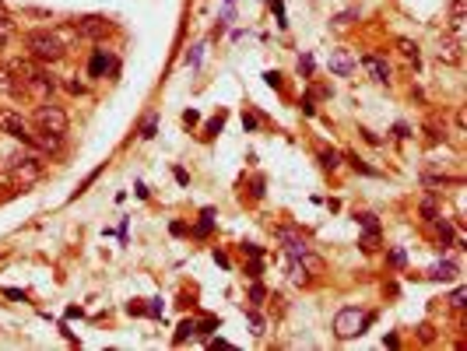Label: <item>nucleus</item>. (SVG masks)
Here are the masks:
<instances>
[{"label": "nucleus", "mask_w": 467, "mask_h": 351, "mask_svg": "<svg viewBox=\"0 0 467 351\" xmlns=\"http://www.w3.org/2000/svg\"><path fill=\"white\" fill-rule=\"evenodd\" d=\"M155 127H158V123H155V116H148V120H144V127H141V137H144V141H148V137H155Z\"/></svg>", "instance_id": "b1692460"}, {"label": "nucleus", "mask_w": 467, "mask_h": 351, "mask_svg": "<svg viewBox=\"0 0 467 351\" xmlns=\"http://www.w3.org/2000/svg\"><path fill=\"white\" fill-rule=\"evenodd\" d=\"M320 166H323V169H330V173H334V169H338V166H341V155H338V151H323V155H320Z\"/></svg>", "instance_id": "2eb2a0df"}, {"label": "nucleus", "mask_w": 467, "mask_h": 351, "mask_svg": "<svg viewBox=\"0 0 467 351\" xmlns=\"http://www.w3.org/2000/svg\"><path fill=\"white\" fill-rule=\"evenodd\" d=\"M400 53H404L408 60H415V64H418V46H415V42H408V39H400Z\"/></svg>", "instance_id": "aec40b11"}, {"label": "nucleus", "mask_w": 467, "mask_h": 351, "mask_svg": "<svg viewBox=\"0 0 467 351\" xmlns=\"http://www.w3.org/2000/svg\"><path fill=\"white\" fill-rule=\"evenodd\" d=\"M7 169H11V183L14 186H32V183H39L42 173H46V166H42V159L39 155H11L7 159Z\"/></svg>", "instance_id": "f03ea898"}, {"label": "nucleus", "mask_w": 467, "mask_h": 351, "mask_svg": "<svg viewBox=\"0 0 467 351\" xmlns=\"http://www.w3.org/2000/svg\"><path fill=\"white\" fill-rule=\"evenodd\" d=\"M359 225H362L366 232H379V221H376V214H359Z\"/></svg>", "instance_id": "412c9836"}, {"label": "nucleus", "mask_w": 467, "mask_h": 351, "mask_svg": "<svg viewBox=\"0 0 467 351\" xmlns=\"http://www.w3.org/2000/svg\"><path fill=\"white\" fill-rule=\"evenodd\" d=\"M264 295H267V292H264V284H253V288H250V299H253V306H260V302H264Z\"/></svg>", "instance_id": "a878e982"}, {"label": "nucleus", "mask_w": 467, "mask_h": 351, "mask_svg": "<svg viewBox=\"0 0 467 351\" xmlns=\"http://www.w3.org/2000/svg\"><path fill=\"white\" fill-rule=\"evenodd\" d=\"M32 120H35V130H39V134H57V137H64V134H67V127H71L67 113H64L60 105H53V102L39 105Z\"/></svg>", "instance_id": "7ed1b4c3"}, {"label": "nucleus", "mask_w": 467, "mask_h": 351, "mask_svg": "<svg viewBox=\"0 0 467 351\" xmlns=\"http://www.w3.org/2000/svg\"><path fill=\"white\" fill-rule=\"evenodd\" d=\"M450 28L464 35V0H450Z\"/></svg>", "instance_id": "f8f14e48"}, {"label": "nucleus", "mask_w": 467, "mask_h": 351, "mask_svg": "<svg viewBox=\"0 0 467 351\" xmlns=\"http://www.w3.org/2000/svg\"><path fill=\"white\" fill-rule=\"evenodd\" d=\"M200 53H204V46H197V50H193V53H190V57H187V60H190V64H193V67L200 64Z\"/></svg>", "instance_id": "2f4dec72"}, {"label": "nucleus", "mask_w": 467, "mask_h": 351, "mask_svg": "<svg viewBox=\"0 0 467 351\" xmlns=\"http://www.w3.org/2000/svg\"><path fill=\"white\" fill-rule=\"evenodd\" d=\"M183 123H187V127H193V123H197V113H193V109H190V113H183Z\"/></svg>", "instance_id": "72a5a7b5"}, {"label": "nucleus", "mask_w": 467, "mask_h": 351, "mask_svg": "<svg viewBox=\"0 0 467 351\" xmlns=\"http://www.w3.org/2000/svg\"><path fill=\"white\" fill-rule=\"evenodd\" d=\"M221 127H225V113H218V116H214V120H211V123L204 127V137H214V134H218Z\"/></svg>", "instance_id": "dca6fc26"}, {"label": "nucleus", "mask_w": 467, "mask_h": 351, "mask_svg": "<svg viewBox=\"0 0 467 351\" xmlns=\"http://www.w3.org/2000/svg\"><path fill=\"white\" fill-rule=\"evenodd\" d=\"M288 277H292L295 284H309V270H306V263L292 257V260H288Z\"/></svg>", "instance_id": "ddd939ff"}, {"label": "nucleus", "mask_w": 467, "mask_h": 351, "mask_svg": "<svg viewBox=\"0 0 467 351\" xmlns=\"http://www.w3.org/2000/svg\"><path fill=\"white\" fill-rule=\"evenodd\" d=\"M436 57L439 60H446V64H461L464 60V35H450V39H443L439 42V50H436Z\"/></svg>", "instance_id": "1a4fd4ad"}, {"label": "nucleus", "mask_w": 467, "mask_h": 351, "mask_svg": "<svg viewBox=\"0 0 467 351\" xmlns=\"http://www.w3.org/2000/svg\"><path fill=\"white\" fill-rule=\"evenodd\" d=\"M25 46H28V57L39 60V64H57L67 53V42L57 32H28L25 35Z\"/></svg>", "instance_id": "f257e3e1"}, {"label": "nucleus", "mask_w": 467, "mask_h": 351, "mask_svg": "<svg viewBox=\"0 0 467 351\" xmlns=\"http://www.w3.org/2000/svg\"><path fill=\"white\" fill-rule=\"evenodd\" d=\"M11 35H14V25H11L7 18H0V50L7 46V39H11Z\"/></svg>", "instance_id": "6ab92c4d"}, {"label": "nucleus", "mask_w": 467, "mask_h": 351, "mask_svg": "<svg viewBox=\"0 0 467 351\" xmlns=\"http://www.w3.org/2000/svg\"><path fill=\"white\" fill-rule=\"evenodd\" d=\"M197 327L193 323H180V334H176V341H187V334H193Z\"/></svg>", "instance_id": "cd10ccee"}, {"label": "nucleus", "mask_w": 467, "mask_h": 351, "mask_svg": "<svg viewBox=\"0 0 467 351\" xmlns=\"http://www.w3.org/2000/svg\"><path fill=\"white\" fill-rule=\"evenodd\" d=\"M211 218H214V214H211V211H204V221L193 229V236H207V232H211Z\"/></svg>", "instance_id": "4be33fe9"}, {"label": "nucleus", "mask_w": 467, "mask_h": 351, "mask_svg": "<svg viewBox=\"0 0 467 351\" xmlns=\"http://www.w3.org/2000/svg\"><path fill=\"white\" fill-rule=\"evenodd\" d=\"M74 32H78V35H85V39H102V35H109V32H113V25H109L102 14H85V18H78V21H74Z\"/></svg>", "instance_id": "0eeeda50"}, {"label": "nucleus", "mask_w": 467, "mask_h": 351, "mask_svg": "<svg viewBox=\"0 0 467 351\" xmlns=\"http://www.w3.org/2000/svg\"><path fill=\"white\" fill-rule=\"evenodd\" d=\"M418 330H422V341H432V327H429V323H422Z\"/></svg>", "instance_id": "473e14b6"}, {"label": "nucleus", "mask_w": 467, "mask_h": 351, "mask_svg": "<svg viewBox=\"0 0 467 351\" xmlns=\"http://www.w3.org/2000/svg\"><path fill=\"white\" fill-rule=\"evenodd\" d=\"M246 320H250V327H253V334L260 338V334H264V320H260L257 313H246Z\"/></svg>", "instance_id": "393cba45"}, {"label": "nucleus", "mask_w": 467, "mask_h": 351, "mask_svg": "<svg viewBox=\"0 0 467 351\" xmlns=\"http://www.w3.org/2000/svg\"><path fill=\"white\" fill-rule=\"evenodd\" d=\"M362 67L369 71V78L379 81V85H386V81H390V67H386V60H379L376 53H366V57H362Z\"/></svg>", "instance_id": "9d476101"}, {"label": "nucleus", "mask_w": 467, "mask_h": 351, "mask_svg": "<svg viewBox=\"0 0 467 351\" xmlns=\"http://www.w3.org/2000/svg\"><path fill=\"white\" fill-rule=\"evenodd\" d=\"M386 260H390V267H397V270H400V267L408 263V253H404V250H390V253H386Z\"/></svg>", "instance_id": "a211bd4d"}, {"label": "nucleus", "mask_w": 467, "mask_h": 351, "mask_svg": "<svg viewBox=\"0 0 467 351\" xmlns=\"http://www.w3.org/2000/svg\"><path fill=\"white\" fill-rule=\"evenodd\" d=\"M275 239H278L281 246H284V253L288 257H295V260H306L313 250H309V243H306V236H299L295 229H288V225H278L275 229Z\"/></svg>", "instance_id": "39448f33"}, {"label": "nucleus", "mask_w": 467, "mask_h": 351, "mask_svg": "<svg viewBox=\"0 0 467 351\" xmlns=\"http://www.w3.org/2000/svg\"><path fill=\"white\" fill-rule=\"evenodd\" d=\"M432 221H436V232H439V239H443V243H450V239H454V229H450V221H439V218H432Z\"/></svg>", "instance_id": "f3484780"}, {"label": "nucleus", "mask_w": 467, "mask_h": 351, "mask_svg": "<svg viewBox=\"0 0 467 351\" xmlns=\"http://www.w3.org/2000/svg\"><path fill=\"white\" fill-rule=\"evenodd\" d=\"M299 71H306V74H309V71H313V60H309V57H299Z\"/></svg>", "instance_id": "c756f323"}, {"label": "nucleus", "mask_w": 467, "mask_h": 351, "mask_svg": "<svg viewBox=\"0 0 467 351\" xmlns=\"http://www.w3.org/2000/svg\"><path fill=\"white\" fill-rule=\"evenodd\" d=\"M264 78H267V85H271V88H281V74H278V71H267Z\"/></svg>", "instance_id": "c85d7f7f"}, {"label": "nucleus", "mask_w": 467, "mask_h": 351, "mask_svg": "<svg viewBox=\"0 0 467 351\" xmlns=\"http://www.w3.org/2000/svg\"><path fill=\"white\" fill-rule=\"evenodd\" d=\"M369 323V316L362 313V309H355V306H348V309H341L338 316H334V334L338 338H355V334H362V327Z\"/></svg>", "instance_id": "20e7f679"}, {"label": "nucleus", "mask_w": 467, "mask_h": 351, "mask_svg": "<svg viewBox=\"0 0 467 351\" xmlns=\"http://www.w3.org/2000/svg\"><path fill=\"white\" fill-rule=\"evenodd\" d=\"M429 277H432V281H454V277H457V263L454 260L432 263V267H429Z\"/></svg>", "instance_id": "9b49d317"}, {"label": "nucleus", "mask_w": 467, "mask_h": 351, "mask_svg": "<svg viewBox=\"0 0 467 351\" xmlns=\"http://www.w3.org/2000/svg\"><path fill=\"white\" fill-rule=\"evenodd\" d=\"M109 67H113V60L105 57V50H98V53L92 57V74L98 78V74H102V71H109Z\"/></svg>", "instance_id": "4468645a"}, {"label": "nucleus", "mask_w": 467, "mask_h": 351, "mask_svg": "<svg viewBox=\"0 0 467 351\" xmlns=\"http://www.w3.org/2000/svg\"><path fill=\"white\" fill-rule=\"evenodd\" d=\"M214 327H218V320H204V323H200V334H211Z\"/></svg>", "instance_id": "7c9ffc66"}, {"label": "nucleus", "mask_w": 467, "mask_h": 351, "mask_svg": "<svg viewBox=\"0 0 467 351\" xmlns=\"http://www.w3.org/2000/svg\"><path fill=\"white\" fill-rule=\"evenodd\" d=\"M0 130L7 134V137H14V141H21V144H32L35 137L28 134V127H25V120L18 116V113H11V109H0Z\"/></svg>", "instance_id": "423d86ee"}, {"label": "nucleus", "mask_w": 467, "mask_h": 351, "mask_svg": "<svg viewBox=\"0 0 467 351\" xmlns=\"http://www.w3.org/2000/svg\"><path fill=\"white\" fill-rule=\"evenodd\" d=\"M450 306H454V309H464V288H457V292L450 295Z\"/></svg>", "instance_id": "bb28decb"}, {"label": "nucleus", "mask_w": 467, "mask_h": 351, "mask_svg": "<svg viewBox=\"0 0 467 351\" xmlns=\"http://www.w3.org/2000/svg\"><path fill=\"white\" fill-rule=\"evenodd\" d=\"M330 71L338 74V78H352L355 74V67H359V60H355V53L352 50H330Z\"/></svg>", "instance_id": "6e6552de"}, {"label": "nucleus", "mask_w": 467, "mask_h": 351, "mask_svg": "<svg viewBox=\"0 0 467 351\" xmlns=\"http://www.w3.org/2000/svg\"><path fill=\"white\" fill-rule=\"evenodd\" d=\"M376 246H379V232H366V239H362V250H366V253H373Z\"/></svg>", "instance_id": "5701e85b"}, {"label": "nucleus", "mask_w": 467, "mask_h": 351, "mask_svg": "<svg viewBox=\"0 0 467 351\" xmlns=\"http://www.w3.org/2000/svg\"><path fill=\"white\" fill-rule=\"evenodd\" d=\"M229 4H232V0H229Z\"/></svg>", "instance_id": "f704fd0d"}]
</instances>
